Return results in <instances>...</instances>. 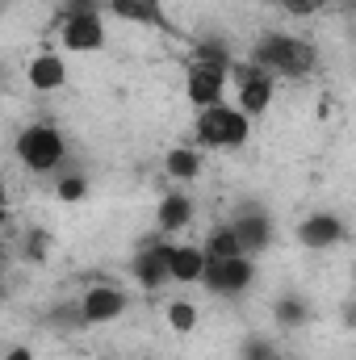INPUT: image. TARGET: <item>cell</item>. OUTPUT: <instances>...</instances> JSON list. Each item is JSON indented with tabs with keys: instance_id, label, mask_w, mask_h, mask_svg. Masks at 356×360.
<instances>
[{
	"instance_id": "cell-12",
	"label": "cell",
	"mask_w": 356,
	"mask_h": 360,
	"mask_svg": "<svg viewBox=\"0 0 356 360\" xmlns=\"http://www.w3.org/2000/svg\"><path fill=\"white\" fill-rule=\"evenodd\" d=\"M130 272H134V281H139L143 289L168 285V243H147V248H139Z\"/></svg>"
},
{
	"instance_id": "cell-19",
	"label": "cell",
	"mask_w": 356,
	"mask_h": 360,
	"mask_svg": "<svg viewBox=\"0 0 356 360\" xmlns=\"http://www.w3.org/2000/svg\"><path fill=\"white\" fill-rule=\"evenodd\" d=\"M55 197H59L63 205H76V201L89 197V180L84 176H63L59 184H55Z\"/></svg>"
},
{
	"instance_id": "cell-10",
	"label": "cell",
	"mask_w": 356,
	"mask_h": 360,
	"mask_svg": "<svg viewBox=\"0 0 356 360\" xmlns=\"http://www.w3.org/2000/svg\"><path fill=\"white\" fill-rule=\"evenodd\" d=\"M205 269L201 243H168V285H197Z\"/></svg>"
},
{
	"instance_id": "cell-8",
	"label": "cell",
	"mask_w": 356,
	"mask_h": 360,
	"mask_svg": "<svg viewBox=\"0 0 356 360\" xmlns=\"http://www.w3.org/2000/svg\"><path fill=\"white\" fill-rule=\"evenodd\" d=\"M231 231H235V239H239L243 256L268 252V248H272V239H276V226H272V218H268L265 210H248V214H239V218L231 222Z\"/></svg>"
},
{
	"instance_id": "cell-3",
	"label": "cell",
	"mask_w": 356,
	"mask_h": 360,
	"mask_svg": "<svg viewBox=\"0 0 356 360\" xmlns=\"http://www.w3.org/2000/svg\"><path fill=\"white\" fill-rule=\"evenodd\" d=\"M17 160L30 168V172H55L63 160H68V139L46 126V122H34L17 134Z\"/></svg>"
},
{
	"instance_id": "cell-6",
	"label": "cell",
	"mask_w": 356,
	"mask_h": 360,
	"mask_svg": "<svg viewBox=\"0 0 356 360\" xmlns=\"http://www.w3.org/2000/svg\"><path fill=\"white\" fill-rule=\"evenodd\" d=\"M130 310V297L117 289V285H89L84 289V297H80V319L84 323H113V319H122Z\"/></svg>"
},
{
	"instance_id": "cell-16",
	"label": "cell",
	"mask_w": 356,
	"mask_h": 360,
	"mask_svg": "<svg viewBox=\"0 0 356 360\" xmlns=\"http://www.w3.org/2000/svg\"><path fill=\"white\" fill-rule=\"evenodd\" d=\"M201 252H205V260H231V256H243V248H239V239H235L231 222H227V226H214V231L205 235Z\"/></svg>"
},
{
	"instance_id": "cell-7",
	"label": "cell",
	"mask_w": 356,
	"mask_h": 360,
	"mask_svg": "<svg viewBox=\"0 0 356 360\" xmlns=\"http://www.w3.org/2000/svg\"><path fill=\"white\" fill-rule=\"evenodd\" d=\"M344 235H348V226H344V218L340 214H306L302 222H298V243L302 248H310V252H327V248H340L344 243Z\"/></svg>"
},
{
	"instance_id": "cell-9",
	"label": "cell",
	"mask_w": 356,
	"mask_h": 360,
	"mask_svg": "<svg viewBox=\"0 0 356 360\" xmlns=\"http://www.w3.org/2000/svg\"><path fill=\"white\" fill-rule=\"evenodd\" d=\"M227 92V68H210V63H193L189 68V101L197 109L218 105Z\"/></svg>"
},
{
	"instance_id": "cell-20",
	"label": "cell",
	"mask_w": 356,
	"mask_h": 360,
	"mask_svg": "<svg viewBox=\"0 0 356 360\" xmlns=\"http://www.w3.org/2000/svg\"><path fill=\"white\" fill-rule=\"evenodd\" d=\"M285 13H293V17H306V13H314V8H323L327 0H276Z\"/></svg>"
},
{
	"instance_id": "cell-14",
	"label": "cell",
	"mask_w": 356,
	"mask_h": 360,
	"mask_svg": "<svg viewBox=\"0 0 356 360\" xmlns=\"http://www.w3.org/2000/svg\"><path fill=\"white\" fill-rule=\"evenodd\" d=\"M109 13L130 25H160L164 21V0H109Z\"/></svg>"
},
{
	"instance_id": "cell-5",
	"label": "cell",
	"mask_w": 356,
	"mask_h": 360,
	"mask_svg": "<svg viewBox=\"0 0 356 360\" xmlns=\"http://www.w3.org/2000/svg\"><path fill=\"white\" fill-rule=\"evenodd\" d=\"M59 46L72 55H92L105 46V21L96 13H63L59 21Z\"/></svg>"
},
{
	"instance_id": "cell-17",
	"label": "cell",
	"mask_w": 356,
	"mask_h": 360,
	"mask_svg": "<svg viewBox=\"0 0 356 360\" xmlns=\"http://www.w3.org/2000/svg\"><path fill=\"white\" fill-rule=\"evenodd\" d=\"M306 319H310V310H306L302 297H281V302H276V323H281V327H302Z\"/></svg>"
},
{
	"instance_id": "cell-21",
	"label": "cell",
	"mask_w": 356,
	"mask_h": 360,
	"mask_svg": "<svg viewBox=\"0 0 356 360\" xmlns=\"http://www.w3.org/2000/svg\"><path fill=\"white\" fill-rule=\"evenodd\" d=\"M4 360H34V352H30V348H8Z\"/></svg>"
},
{
	"instance_id": "cell-22",
	"label": "cell",
	"mask_w": 356,
	"mask_h": 360,
	"mask_svg": "<svg viewBox=\"0 0 356 360\" xmlns=\"http://www.w3.org/2000/svg\"><path fill=\"white\" fill-rule=\"evenodd\" d=\"M268 360H276V356H268Z\"/></svg>"
},
{
	"instance_id": "cell-11",
	"label": "cell",
	"mask_w": 356,
	"mask_h": 360,
	"mask_svg": "<svg viewBox=\"0 0 356 360\" xmlns=\"http://www.w3.org/2000/svg\"><path fill=\"white\" fill-rule=\"evenodd\" d=\"M25 80H30L34 92H59L68 84V63H63V55H55V51L34 55L30 68H25Z\"/></svg>"
},
{
	"instance_id": "cell-1",
	"label": "cell",
	"mask_w": 356,
	"mask_h": 360,
	"mask_svg": "<svg viewBox=\"0 0 356 360\" xmlns=\"http://www.w3.org/2000/svg\"><path fill=\"white\" fill-rule=\"evenodd\" d=\"M314 46L306 42V38H293V34H268L256 42V51H252V63L265 72V76H289V80H298V76H306V72H314Z\"/></svg>"
},
{
	"instance_id": "cell-2",
	"label": "cell",
	"mask_w": 356,
	"mask_h": 360,
	"mask_svg": "<svg viewBox=\"0 0 356 360\" xmlns=\"http://www.w3.org/2000/svg\"><path fill=\"white\" fill-rule=\"evenodd\" d=\"M197 143L201 147H214V151H239L252 134V117H243L235 105L218 101V105H205L197 113V126H193Z\"/></svg>"
},
{
	"instance_id": "cell-4",
	"label": "cell",
	"mask_w": 356,
	"mask_h": 360,
	"mask_svg": "<svg viewBox=\"0 0 356 360\" xmlns=\"http://www.w3.org/2000/svg\"><path fill=\"white\" fill-rule=\"evenodd\" d=\"M210 293H222V297H243L252 285H256V260L252 256H231V260H205L201 281Z\"/></svg>"
},
{
	"instance_id": "cell-13",
	"label": "cell",
	"mask_w": 356,
	"mask_h": 360,
	"mask_svg": "<svg viewBox=\"0 0 356 360\" xmlns=\"http://www.w3.org/2000/svg\"><path fill=\"white\" fill-rule=\"evenodd\" d=\"M193 214H197V205H193V197H189V193H164V197H160V205H155V222H160V231H164V235L184 231V226L193 222Z\"/></svg>"
},
{
	"instance_id": "cell-18",
	"label": "cell",
	"mask_w": 356,
	"mask_h": 360,
	"mask_svg": "<svg viewBox=\"0 0 356 360\" xmlns=\"http://www.w3.org/2000/svg\"><path fill=\"white\" fill-rule=\"evenodd\" d=\"M168 327L180 331V335H189V331L197 327V306H193V302H172V306H168Z\"/></svg>"
},
{
	"instance_id": "cell-15",
	"label": "cell",
	"mask_w": 356,
	"mask_h": 360,
	"mask_svg": "<svg viewBox=\"0 0 356 360\" xmlns=\"http://www.w3.org/2000/svg\"><path fill=\"white\" fill-rule=\"evenodd\" d=\"M164 172H168V180H177V184H184V180H197V172H201V155H197V147H168V155H164Z\"/></svg>"
}]
</instances>
